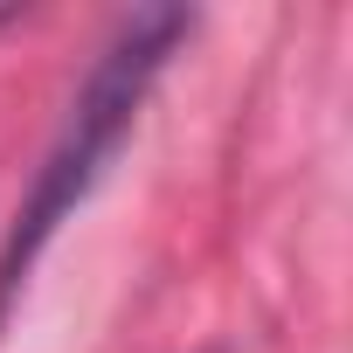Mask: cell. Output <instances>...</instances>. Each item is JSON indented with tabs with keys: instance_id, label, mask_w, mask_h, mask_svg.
<instances>
[{
	"instance_id": "6da1fadb",
	"label": "cell",
	"mask_w": 353,
	"mask_h": 353,
	"mask_svg": "<svg viewBox=\"0 0 353 353\" xmlns=\"http://www.w3.org/2000/svg\"><path fill=\"white\" fill-rule=\"evenodd\" d=\"M188 28H194V14H181V8H139V14L118 21L104 56L77 83V97H70V111H63V125H56L42 166H35V181H28L14 222H8V243H0V325L14 319V305H21L35 263L49 256L56 229L90 201V188L104 181V166L118 159L125 132L139 125L159 70L188 42Z\"/></svg>"
}]
</instances>
